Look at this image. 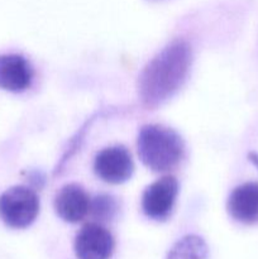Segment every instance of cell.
Wrapping results in <instances>:
<instances>
[{"label":"cell","instance_id":"6","mask_svg":"<svg viewBox=\"0 0 258 259\" xmlns=\"http://www.w3.org/2000/svg\"><path fill=\"white\" fill-rule=\"evenodd\" d=\"M73 248L78 259H109L114 253L115 242L106 228L90 223L76 234Z\"/></svg>","mask_w":258,"mask_h":259},{"label":"cell","instance_id":"12","mask_svg":"<svg viewBox=\"0 0 258 259\" xmlns=\"http://www.w3.org/2000/svg\"><path fill=\"white\" fill-rule=\"evenodd\" d=\"M248 158H249V161L258 168V154L254 153V152H252V153L248 154Z\"/></svg>","mask_w":258,"mask_h":259},{"label":"cell","instance_id":"1","mask_svg":"<svg viewBox=\"0 0 258 259\" xmlns=\"http://www.w3.org/2000/svg\"><path fill=\"white\" fill-rule=\"evenodd\" d=\"M192 51L186 40L169 43L146 65L138 77V95L144 108H158L171 99L186 81Z\"/></svg>","mask_w":258,"mask_h":259},{"label":"cell","instance_id":"11","mask_svg":"<svg viewBox=\"0 0 258 259\" xmlns=\"http://www.w3.org/2000/svg\"><path fill=\"white\" fill-rule=\"evenodd\" d=\"M90 211L93 217L98 220H111L118 211V202L111 195H98L91 200Z\"/></svg>","mask_w":258,"mask_h":259},{"label":"cell","instance_id":"5","mask_svg":"<svg viewBox=\"0 0 258 259\" xmlns=\"http://www.w3.org/2000/svg\"><path fill=\"white\" fill-rule=\"evenodd\" d=\"M179 194V182L174 176H164L146 187L142 195V210L147 218L163 222L171 215Z\"/></svg>","mask_w":258,"mask_h":259},{"label":"cell","instance_id":"2","mask_svg":"<svg viewBox=\"0 0 258 259\" xmlns=\"http://www.w3.org/2000/svg\"><path fill=\"white\" fill-rule=\"evenodd\" d=\"M138 157L153 172L174 169L185 156V143L176 131L158 124L142 126L137 138Z\"/></svg>","mask_w":258,"mask_h":259},{"label":"cell","instance_id":"8","mask_svg":"<svg viewBox=\"0 0 258 259\" xmlns=\"http://www.w3.org/2000/svg\"><path fill=\"white\" fill-rule=\"evenodd\" d=\"M33 75L32 66L23 56L0 55V89L22 93L32 85Z\"/></svg>","mask_w":258,"mask_h":259},{"label":"cell","instance_id":"9","mask_svg":"<svg viewBox=\"0 0 258 259\" xmlns=\"http://www.w3.org/2000/svg\"><path fill=\"white\" fill-rule=\"evenodd\" d=\"M230 217L242 224L258 222V182H247L235 187L227 204Z\"/></svg>","mask_w":258,"mask_h":259},{"label":"cell","instance_id":"4","mask_svg":"<svg viewBox=\"0 0 258 259\" xmlns=\"http://www.w3.org/2000/svg\"><path fill=\"white\" fill-rule=\"evenodd\" d=\"M94 172L106 184H124L131 179L134 172V162L131 152L124 146L103 148L95 157Z\"/></svg>","mask_w":258,"mask_h":259},{"label":"cell","instance_id":"7","mask_svg":"<svg viewBox=\"0 0 258 259\" xmlns=\"http://www.w3.org/2000/svg\"><path fill=\"white\" fill-rule=\"evenodd\" d=\"M91 200L86 190L78 184H67L55 196L56 214L66 223L81 222L90 212Z\"/></svg>","mask_w":258,"mask_h":259},{"label":"cell","instance_id":"3","mask_svg":"<svg viewBox=\"0 0 258 259\" xmlns=\"http://www.w3.org/2000/svg\"><path fill=\"white\" fill-rule=\"evenodd\" d=\"M39 214V197L27 186H13L0 195V219L12 229L30 227Z\"/></svg>","mask_w":258,"mask_h":259},{"label":"cell","instance_id":"10","mask_svg":"<svg viewBox=\"0 0 258 259\" xmlns=\"http://www.w3.org/2000/svg\"><path fill=\"white\" fill-rule=\"evenodd\" d=\"M209 248L205 240L197 235H185L169 249L166 259H207Z\"/></svg>","mask_w":258,"mask_h":259}]
</instances>
